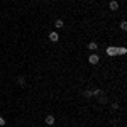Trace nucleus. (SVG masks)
Instances as JSON below:
<instances>
[{"instance_id":"6","label":"nucleus","mask_w":127,"mask_h":127,"mask_svg":"<svg viewBox=\"0 0 127 127\" xmlns=\"http://www.w3.org/2000/svg\"><path fill=\"white\" fill-rule=\"evenodd\" d=\"M44 122H46L48 126H53V124H54V117H53V115H48V117L44 119Z\"/></svg>"},{"instance_id":"14","label":"nucleus","mask_w":127,"mask_h":127,"mask_svg":"<svg viewBox=\"0 0 127 127\" xmlns=\"http://www.w3.org/2000/svg\"><path fill=\"white\" fill-rule=\"evenodd\" d=\"M36 2H39V0H36Z\"/></svg>"},{"instance_id":"12","label":"nucleus","mask_w":127,"mask_h":127,"mask_svg":"<svg viewBox=\"0 0 127 127\" xmlns=\"http://www.w3.org/2000/svg\"><path fill=\"white\" fill-rule=\"evenodd\" d=\"M17 83H19V85H22V87H24V85H26V80L22 78V76H19V78H17Z\"/></svg>"},{"instance_id":"8","label":"nucleus","mask_w":127,"mask_h":127,"mask_svg":"<svg viewBox=\"0 0 127 127\" xmlns=\"http://www.w3.org/2000/svg\"><path fill=\"white\" fill-rule=\"evenodd\" d=\"M126 53H127V49L124 48V46H122V48H117V54H120V56H124Z\"/></svg>"},{"instance_id":"9","label":"nucleus","mask_w":127,"mask_h":127,"mask_svg":"<svg viewBox=\"0 0 127 127\" xmlns=\"http://www.w3.org/2000/svg\"><path fill=\"white\" fill-rule=\"evenodd\" d=\"M98 102L105 105V103H107V97H105V95H100V97H98Z\"/></svg>"},{"instance_id":"1","label":"nucleus","mask_w":127,"mask_h":127,"mask_svg":"<svg viewBox=\"0 0 127 127\" xmlns=\"http://www.w3.org/2000/svg\"><path fill=\"white\" fill-rule=\"evenodd\" d=\"M98 61H100L98 54H90V56H88V63H90V64H98Z\"/></svg>"},{"instance_id":"10","label":"nucleus","mask_w":127,"mask_h":127,"mask_svg":"<svg viewBox=\"0 0 127 127\" xmlns=\"http://www.w3.org/2000/svg\"><path fill=\"white\" fill-rule=\"evenodd\" d=\"M83 97L92 98V97H93V95H92V90H85V92H83Z\"/></svg>"},{"instance_id":"5","label":"nucleus","mask_w":127,"mask_h":127,"mask_svg":"<svg viewBox=\"0 0 127 127\" xmlns=\"http://www.w3.org/2000/svg\"><path fill=\"white\" fill-rule=\"evenodd\" d=\"M63 26H64L63 19H56L54 20V27H56V29H63Z\"/></svg>"},{"instance_id":"3","label":"nucleus","mask_w":127,"mask_h":127,"mask_svg":"<svg viewBox=\"0 0 127 127\" xmlns=\"http://www.w3.org/2000/svg\"><path fill=\"white\" fill-rule=\"evenodd\" d=\"M107 54L108 56H117V48H115V46H108L107 48Z\"/></svg>"},{"instance_id":"2","label":"nucleus","mask_w":127,"mask_h":127,"mask_svg":"<svg viewBox=\"0 0 127 127\" xmlns=\"http://www.w3.org/2000/svg\"><path fill=\"white\" fill-rule=\"evenodd\" d=\"M49 41H51V42H58L59 41V34L58 32H49Z\"/></svg>"},{"instance_id":"11","label":"nucleus","mask_w":127,"mask_h":127,"mask_svg":"<svg viewBox=\"0 0 127 127\" xmlns=\"http://www.w3.org/2000/svg\"><path fill=\"white\" fill-rule=\"evenodd\" d=\"M120 29H122V31H127V22H126V20H122V22H120Z\"/></svg>"},{"instance_id":"4","label":"nucleus","mask_w":127,"mask_h":127,"mask_svg":"<svg viewBox=\"0 0 127 127\" xmlns=\"http://www.w3.org/2000/svg\"><path fill=\"white\" fill-rule=\"evenodd\" d=\"M108 7H110V10H119V2L117 0H112V2L108 3Z\"/></svg>"},{"instance_id":"7","label":"nucleus","mask_w":127,"mask_h":127,"mask_svg":"<svg viewBox=\"0 0 127 127\" xmlns=\"http://www.w3.org/2000/svg\"><path fill=\"white\" fill-rule=\"evenodd\" d=\"M97 48H98L97 42H93V41H92V42H88V49H90V51H97Z\"/></svg>"},{"instance_id":"13","label":"nucleus","mask_w":127,"mask_h":127,"mask_svg":"<svg viewBox=\"0 0 127 127\" xmlns=\"http://www.w3.org/2000/svg\"><path fill=\"white\" fill-rule=\"evenodd\" d=\"M5 124H7V122H5V119H3L2 115H0V127H3Z\"/></svg>"}]
</instances>
